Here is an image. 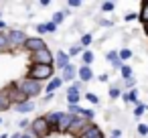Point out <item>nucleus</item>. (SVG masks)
Listing matches in <instances>:
<instances>
[{
    "label": "nucleus",
    "mask_w": 148,
    "mask_h": 138,
    "mask_svg": "<svg viewBox=\"0 0 148 138\" xmlns=\"http://www.w3.org/2000/svg\"><path fill=\"white\" fill-rule=\"evenodd\" d=\"M53 71L55 67L53 65H31L29 69V79H35V81H45V79H53Z\"/></svg>",
    "instance_id": "obj_1"
},
{
    "label": "nucleus",
    "mask_w": 148,
    "mask_h": 138,
    "mask_svg": "<svg viewBox=\"0 0 148 138\" xmlns=\"http://www.w3.org/2000/svg\"><path fill=\"white\" fill-rule=\"evenodd\" d=\"M16 87L31 100V97H35V95H39L41 91H43V85L39 83V81H35V79H29V77H25V79H21L18 83H16Z\"/></svg>",
    "instance_id": "obj_2"
},
{
    "label": "nucleus",
    "mask_w": 148,
    "mask_h": 138,
    "mask_svg": "<svg viewBox=\"0 0 148 138\" xmlns=\"http://www.w3.org/2000/svg\"><path fill=\"white\" fill-rule=\"evenodd\" d=\"M89 126H91V122H87V120L81 118V116H75L73 122H71V126H69V130H67V134H71V136H75V138H81V136L87 132Z\"/></svg>",
    "instance_id": "obj_3"
},
{
    "label": "nucleus",
    "mask_w": 148,
    "mask_h": 138,
    "mask_svg": "<svg viewBox=\"0 0 148 138\" xmlns=\"http://www.w3.org/2000/svg\"><path fill=\"white\" fill-rule=\"evenodd\" d=\"M31 134H35L37 138H45V136L51 134V128H49L45 116H39V118H35L31 122Z\"/></svg>",
    "instance_id": "obj_4"
},
{
    "label": "nucleus",
    "mask_w": 148,
    "mask_h": 138,
    "mask_svg": "<svg viewBox=\"0 0 148 138\" xmlns=\"http://www.w3.org/2000/svg\"><path fill=\"white\" fill-rule=\"evenodd\" d=\"M31 61H33V65H53L55 63V55L47 47V49H41L37 53H31Z\"/></svg>",
    "instance_id": "obj_5"
},
{
    "label": "nucleus",
    "mask_w": 148,
    "mask_h": 138,
    "mask_svg": "<svg viewBox=\"0 0 148 138\" xmlns=\"http://www.w3.org/2000/svg\"><path fill=\"white\" fill-rule=\"evenodd\" d=\"M81 87H83L81 81H73L69 85V89H67V104L69 106H77L79 104V100H81Z\"/></svg>",
    "instance_id": "obj_6"
},
{
    "label": "nucleus",
    "mask_w": 148,
    "mask_h": 138,
    "mask_svg": "<svg viewBox=\"0 0 148 138\" xmlns=\"http://www.w3.org/2000/svg\"><path fill=\"white\" fill-rule=\"evenodd\" d=\"M6 37H8V45H10V47H23V45H25V41L29 39V37L25 35V31H18V29L8 31V33H6Z\"/></svg>",
    "instance_id": "obj_7"
},
{
    "label": "nucleus",
    "mask_w": 148,
    "mask_h": 138,
    "mask_svg": "<svg viewBox=\"0 0 148 138\" xmlns=\"http://www.w3.org/2000/svg\"><path fill=\"white\" fill-rule=\"evenodd\" d=\"M23 47H25L27 51H31V53H37V51H41V49H47V43H45L41 37H29Z\"/></svg>",
    "instance_id": "obj_8"
},
{
    "label": "nucleus",
    "mask_w": 148,
    "mask_h": 138,
    "mask_svg": "<svg viewBox=\"0 0 148 138\" xmlns=\"http://www.w3.org/2000/svg\"><path fill=\"white\" fill-rule=\"evenodd\" d=\"M6 91H8V97H10V102H12L14 106L29 102V97H27V95H25V93H23V91H21V89H18L16 85H10V87H8Z\"/></svg>",
    "instance_id": "obj_9"
},
{
    "label": "nucleus",
    "mask_w": 148,
    "mask_h": 138,
    "mask_svg": "<svg viewBox=\"0 0 148 138\" xmlns=\"http://www.w3.org/2000/svg\"><path fill=\"white\" fill-rule=\"evenodd\" d=\"M73 118L75 116H71L69 112H63L61 118H59V122H57V132H67L69 126H71V122H73Z\"/></svg>",
    "instance_id": "obj_10"
},
{
    "label": "nucleus",
    "mask_w": 148,
    "mask_h": 138,
    "mask_svg": "<svg viewBox=\"0 0 148 138\" xmlns=\"http://www.w3.org/2000/svg\"><path fill=\"white\" fill-rule=\"evenodd\" d=\"M69 63H71V59H69V55H67L65 51H57V53H55V67H59V69L63 71Z\"/></svg>",
    "instance_id": "obj_11"
},
{
    "label": "nucleus",
    "mask_w": 148,
    "mask_h": 138,
    "mask_svg": "<svg viewBox=\"0 0 148 138\" xmlns=\"http://www.w3.org/2000/svg\"><path fill=\"white\" fill-rule=\"evenodd\" d=\"M77 77H79V81H81V83H87V81H91V79H93V71H91V67H87V65H81V67L77 69Z\"/></svg>",
    "instance_id": "obj_12"
},
{
    "label": "nucleus",
    "mask_w": 148,
    "mask_h": 138,
    "mask_svg": "<svg viewBox=\"0 0 148 138\" xmlns=\"http://www.w3.org/2000/svg\"><path fill=\"white\" fill-rule=\"evenodd\" d=\"M75 77H77V67H75L73 63H69V65L61 71V79H63V81H73Z\"/></svg>",
    "instance_id": "obj_13"
},
{
    "label": "nucleus",
    "mask_w": 148,
    "mask_h": 138,
    "mask_svg": "<svg viewBox=\"0 0 148 138\" xmlns=\"http://www.w3.org/2000/svg\"><path fill=\"white\" fill-rule=\"evenodd\" d=\"M122 100L126 102V104H140V100H138V89L134 87V89H128V91H122Z\"/></svg>",
    "instance_id": "obj_14"
},
{
    "label": "nucleus",
    "mask_w": 148,
    "mask_h": 138,
    "mask_svg": "<svg viewBox=\"0 0 148 138\" xmlns=\"http://www.w3.org/2000/svg\"><path fill=\"white\" fill-rule=\"evenodd\" d=\"M106 59L112 63V67H114L116 71H120L122 65H124V63L120 61V57H118V51H108V53H106Z\"/></svg>",
    "instance_id": "obj_15"
},
{
    "label": "nucleus",
    "mask_w": 148,
    "mask_h": 138,
    "mask_svg": "<svg viewBox=\"0 0 148 138\" xmlns=\"http://www.w3.org/2000/svg\"><path fill=\"white\" fill-rule=\"evenodd\" d=\"M81 138H103V132H101V128H99L97 124H91V126L87 128V132H85Z\"/></svg>",
    "instance_id": "obj_16"
},
{
    "label": "nucleus",
    "mask_w": 148,
    "mask_h": 138,
    "mask_svg": "<svg viewBox=\"0 0 148 138\" xmlns=\"http://www.w3.org/2000/svg\"><path fill=\"white\" fill-rule=\"evenodd\" d=\"M10 106H12V102H10V97H8V91H6V89H0V112L8 110Z\"/></svg>",
    "instance_id": "obj_17"
},
{
    "label": "nucleus",
    "mask_w": 148,
    "mask_h": 138,
    "mask_svg": "<svg viewBox=\"0 0 148 138\" xmlns=\"http://www.w3.org/2000/svg\"><path fill=\"white\" fill-rule=\"evenodd\" d=\"M61 85H63V79H61V77H53V79H49V83H47V93H55Z\"/></svg>",
    "instance_id": "obj_18"
},
{
    "label": "nucleus",
    "mask_w": 148,
    "mask_h": 138,
    "mask_svg": "<svg viewBox=\"0 0 148 138\" xmlns=\"http://www.w3.org/2000/svg\"><path fill=\"white\" fill-rule=\"evenodd\" d=\"M14 108H16V112H21V114H29V112H33V110H35V102H33V100H29V102L18 104V106H14Z\"/></svg>",
    "instance_id": "obj_19"
},
{
    "label": "nucleus",
    "mask_w": 148,
    "mask_h": 138,
    "mask_svg": "<svg viewBox=\"0 0 148 138\" xmlns=\"http://www.w3.org/2000/svg\"><path fill=\"white\" fill-rule=\"evenodd\" d=\"M138 19L144 23V27L148 25V0H144L142 6H140V12H138Z\"/></svg>",
    "instance_id": "obj_20"
},
{
    "label": "nucleus",
    "mask_w": 148,
    "mask_h": 138,
    "mask_svg": "<svg viewBox=\"0 0 148 138\" xmlns=\"http://www.w3.org/2000/svg\"><path fill=\"white\" fill-rule=\"evenodd\" d=\"M118 57H120L122 63H124V61H130V59H132V51H130L128 47H122V49L118 51Z\"/></svg>",
    "instance_id": "obj_21"
},
{
    "label": "nucleus",
    "mask_w": 148,
    "mask_h": 138,
    "mask_svg": "<svg viewBox=\"0 0 148 138\" xmlns=\"http://www.w3.org/2000/svg\"><path fill=\"white\" fill-rule=\"evenodd\" d=\"M120 75H122V79H128V77H132L134 75V71H132V67L130 65H122V69H120Z\"/></svg>",
    "instance_id": "obj_22"
},
{
    "label": "nucleus",
    "mask_w": 148,
    "mask_h": 138,
    "mask_svg": "<svg viewBox=\"0 0 148 138\" xmlns=\"http://www.w3.org/2000/svg\"><path fill=\"white\" fill-rule=\"evenodd\" d=\"M81 59H83V65L89 67V65L93 63V53H91V51H83V53H81Z\"/></svg>",
    "instance_id": "obj_23"
},
{
    "label": "nucleus",
    "mask_w": 148,
    "mask_h": 138,
    "mask_svg": "<svg viewBox=\"0 0 148 138\" xmlns=\"http://www.w3.org/2000/svg\"><path fill=\"white\" fill-rule=\"evenodd\" d=\"M144 112H146V106H144V104H136L132 114H134V118H142V116H144Z\"/></svg>",
    "instance_id": "obj_24"
},
{
    "label": "nucleus",
    "mask_w": 148,
    "mask_h": 138,
    "mask_svg": "<svg viewBox=\"0 0 148 138\" xmlns=\"http://www.w3.org/2000/svg\"><path fill=\"white\" fill-rule=\"evenodd\" d=\"M6 49H10L8 37H6V33H0V51H6Z\"/></svg>",
    "instance_id": "obj_25"
},
{
    "label": "nucleus",
    "mask_w": 148,
    "mask_h": 138,
    "mask_svg": "<svg viewBox=\"0 0 148 138\" xmlns=\"http://www.w3.org/2000/svg\"><path fill=\"white\" fill-rule=\"evenodd\" d=\"M91 41H93V37H91L89 33H85V35H81V41H79V45L85 49V47H89V45H91Z\"/></svg>",
    "instance_id": "obj_26"
},
{
    "label": "nucleus",
    "mask_w": 148,
    "mask_h": 138,
    "mask_svg": "<svg viewBox=\"0 0 148 138\" xmlns=\"http://www.w3.org/2000/svg\"><path fill=\"white\" fill-rule=\"evenodd\" d=\"M83 51H85V49H83L81 45H73V47L67 51V55H69V59H71V57H75V55H79V53H83Z\"/></svg>",
    "instance_id": "obj_27"
},
{
    "label": "nucleus",
    "mask_w": 148,
    "mask_h": 138,
    "mask_svg": "<svg viewBox=\"0 0 148 138\" xmlns=\"http://www.w3.org/2000/svg\"><path fill=\"white\" fill-rule=\"evenodd\" d=\"M120 95H122V87H120V85H112V87H110V97H112V100H118Z\"/></svg>",
    "instance_id": "obj_28"
},
{
    "label": "nucleus",
    "mask_w": 148,
    "mask_h": 138,
    "mask_svg": "<svg viewBox=\"0 0 148 138\" xmlns=\"http://www.w3.org/2000/svg\"><path fill=\"white\" fill-rule=\"evenodd\" d=\"M65 16H67V12H55L51 23H53V25H59V23H63V19H65Z\"/></svg>",
    "instance_id": "obj_29"
},
{
    "label": "nucleus",
    "mask_w": 148,
    "mask_h": 138,
    "mask_svg": "<svg viewBox=\"0 0 148 138\" xmlns=\"http://www.w3.org/2000/svg\"><path fill=\"white\" fill-rule=\"evenodd\" d=\"M136 132H138L140 136H148V124H138V126H136Z\"/></svg>",
    "instance_id": "obj_30"
},
{
    "label": "nucleus",
    "mask_w": 148,
    "mask_h": 138,
    "mask_svg": "<svg viewBox=\"0 0 148 138\" xmlns=\"http://www.w3.org/2000/svg\"><path fill=\"white\" fill-rule=\"evenodd\" d=\"M134 85H136V77H134V75H132V77H128V79H124V87L134 89Z\"/></svg>",
    "instance_id": "obj_31"
},
{
    "label": "nucleus",
    "mask_w": 148,
    "mask_h": 138,
    "mask_svg": "<svg viewBox=\"0 0 148 138\" xmlns=\"http://www.w3.org/2000/svg\"><path fill=\"white\" fill-rule=\"evenodd\" d=\"M114 8H116V2H103V4H101V10H103V12H112Z\"/></svg>",
    "instance_id": "obj_32"
},
{
    "label": "nucleus",
    "mask_w": 148,
    "mask_h": 138,
    "mask_svg": "<svg viewBox=\"0 0 148 138\" xmlns=\"http://www.w3.org/2000/svg\"><path fill=\"white\" fill-rule=\"evenodd\" d=\"M83 97H87V100H89V102H91V104H99V97H97V95H95V93H91V91H89V93H85V95H83Z\"/></svg>",
    "instance_id": "obj_33"
},
{
    "label": "nucleus",
    "mask_w": 148,
    "mask_h": 138,
    "mask_svg": "<svg viewBox=\"0 0 148 138\" xmlns=\"http://www.w3.org/2000/svg\"><path fill=\"white\" fill-rule=\"evenodd\" d=\"M81 110H83V108H79V106H69V114H71V116H79Z\"/></svg>",
    "instance_id": "obj_34"
},
{
    "label": "nucleus",
    "mask_w": 148,
    "mask_h": 138,
    "mask_svg": "<svg viewBox=\"0 0 148 138\" xmlns=\"http://www.w3.org/2000/svg\"><path fill=\"white\" fill-rule=\"evenodd\" d=\"M45 29H47V33H55V31H57V25H53V23H45Z\"/></svg>",
    "instance_id": "obj_35"
},
{
    "label": "nucleus",
    "mask_w": 148,
    "mask_h": 138,
    "mask_svg": "<svg viewBox=\"0 0 148 138\" xmlns=\"http://www.w3.org/2000/svg\"><path fill=\"white\" fill-rule=\"evenodd\" d=\"M67 4H69L71 8H79V6H81V2H79V0H69Z\"/></svg>",
    "instance_id": "obj_36"
},
{
    "label": "nucleus",
    "mask_w": 148,
    "mask_h": 138,
    "mask_svg": "<svg viewBox=\"0 0 148 138\" xmlns=\"http://www.w3.org/2000/svg\"><path fill=\"white\" fill-rule=\"evenodd\" d=\"M136 19H138L136 12H128V14H126V21H128V23H130V21H136Z\"/></svg>",
    "instance_id": "obj_37"
},
{
    "label": "nucleus",
    "mask_w": 148,
    "mask_h": 138,
    "mask_svg": "<svg viewBox=\"0 0 148 138\" xmlns=\"http://www.w3.org/2000/svg\"><path fill=\"white\" fill-rule=\"evenodd\" d=\"M112 136H116V138H122V130H120V128H114V130H112Z\"/></svg>",
    "instance_id": "obj_38"
},
{
    "label": "nucleus",
    "mask_w": 148,
    "mask_h": 138,
    "mask_svg": "<svg viewBox=\"0 0 148 138\" xmlns=\"http://www.w3.org/2000/svg\"><path fill=\"white\" fill-rule=\"evenodd\" d=\"M97 79H99V81H101V83H106V81H108V79H110V75H108V73H101V75H99V77H97Z\"/></svg>",
    "instance_id": "obj_39"
},
{
    "label": "nucleus",
    "mask_w": 148,
    "mask_h": 138,
    "mask_svg": "<svg viewBox=\"0 0 148 138\" xmlns=\"http://www.w3.org/2000/svg\"><path fill=\"white\" fill-rule=\"evenodd\" d=\"M99 25H101V27H112V23H110V21H103V19L99 21Z\"/></svg>",
    "instance_id": "obj_40"
},
{
    "label": "nucleus",
    "mask_w": 148,
    "mask_h": 138,
    "mask_svg": "<svg viewBox=\"0 0 148 138\" xmlns=\"http://www.w3.org/2000/svg\"><path fill=\"white\" fill-rule=\"evenodd\" d=\"M21 138H37V136L31 134V132H27V134H21Z\"/></svg>",
    "instance_id": "obj_41"
},
{
    "label": "nucleus",
    "mask_w": 148,
    "mask_h": 138,
    "mask_svg": "<svg viewBox=\"0 0 148 138\" xmlns=\"http://www.w3.org/2000/svg\"><path fill=\"white\" fill-rule=\"evenodd\" d=\"M29 126V120H21V128H27Z\"/></svg>",
    "instance_id": "obj_42"
},
{
    "label": "nucleus",
    "mask_w": 148,
    "mask_h": 138,
    "mask_svg": "<svg viewBox=\"0 0 148 138\" xmlns=\"http://www.w3.org/2000/svg\"><path fill=\"white\" fill-rule=\"evenodd\" d=\"M0 29H6V25H4L2 21H0Z\"/></svg>",
    "instance_id": "obj_43"
},
{
    "label": "nucleus",
    "mask_w": 148,
    "mask_h": 138,
    "mask_svg": "<svg viewBox=\"0 0 148 138\" xmlns=\"http://www.w3.org/2000/svg\"><path fill=\"white\" fill-rule=\"evenodd\" d=\"M10 138H21V134H12V136H10Z\"/></svg>",
    "instance_id": "obj_44"
},
{
    "label": "nucleus",
    "mask_w": 148,
    "mask_h": 138,
    "mask_svg": "<svg viewBox=\"0 0 148 138\" xmlns=\"http://www.w3.org/2000/svg\"><path fill=\"white\" fill-rule=\"evenodd\" d=\"M144 31H146V37H148V25H146V27H144Z\"/></svg>",
    "instance_id": "obj_45"
},
{
    "label": "nucleus",
    "mask_w": 148,
    "mask_h": 138,
    "mask_svg": "<svg viewBox=\"0 0 148 138\" xmlns=\"http://www.w3.org/2000/svg\"><path fill=\"white\" fill-rule=\"evenodd\" d=\"M0 124H2V118H0Z\"/></svg>",
    "instance_id": "obj_46"
},
{
    "label": "nucleus",
    "mask_w": 148,
    "mask_h": 138,
    "mask_svg": "<svg viewBox=\"0 0 148 138\" xmlns=\"http://www.w3.org/2000/svg\"><path fill=\"white\" fill-rule=\"evenodd\" d=\"M110 138H116V136H110Z\"/></svg>",
    "instance_id": "obj_47"
}]
</instances>
